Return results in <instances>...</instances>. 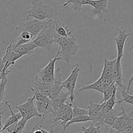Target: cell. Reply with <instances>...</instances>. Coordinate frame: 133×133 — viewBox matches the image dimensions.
<instances>
[{
    "instance_id": "2e32d148",
    "label": "cell",
    "mask_w": 133,
    "mask_h": 133,
    "mask_svg": "<svg viewBox=\"0 0 133 133\" xmlns=\"http://www.w3.org/2000/svg\"><path fill=\"white\" fill-rule=\"evenodd\" d=\"M112 80L116 85L118 86L123 89H125V87L123 84V72H122L121 61H116V63L112 71Z\"/></svg>"
},
{
    "instance_id": "d6a6232c",
    "label": "cell",
    "mask_w": 133,
    "mask_h": 133,
    "mask_svg": "<svg viewBox=\"0 0 133 133\" xmlns=\"http://www.w3.org/2000/svg\"><path fill=\"white\" fill-rule=\"evenodd\" d=\"M4 68H5V62L3 61L2 58H0V73L1 74L3 72Z\"/></svg>"
},
{
    "instance_id": "7c38bea8",
    "label": "cell",
    "mask_w": 133,
    "mask_h": 133,
    "mask_svg": "<svg viewBox=\"0 0 133 133\" xmlns=\"http://www.w3.org/2000/svg\"><path fill=\"white\" fill-rule=\"evenodd\" d=\"M109 0H91L90 5L94 8L93 14L99 19L105 21L103 14L109 12L110 8L108 5Z\"/></svg>"
},
{
    "instance_id": "4dcf8cb0",
    "label": "cell",
    "mask_w": 133,
    "mask_h": 133,
    "mask_svg": "<svg viewBox=\"0 0 133 133\" xmlns=\"http://www.w3.org/2000/svg\"><path fill=\"white\" fill-rule=\"evenodd\" d=\"M8 79L6 77H3L0 82V104L3 103L4 98L5 95V88H6V83H7Z\"/></svg>"
},
{
    "instance_id": "d4e9b609",
    "label": "cell",
    "mask_w": 133,
    "mask_h": 133,
    "mask_svg": "<svg viewBox=\"0 0 133 133\" xmlns=\"http://www.w3.org/2000/svg\"><path fill=\"white\" fill-rule=\"evenodd\" d=\"M90 121H92V119L90 118V117L88 115L87 116H78V117H75V118H72V119L69 122H68L66 125H65L64 127H63L64 131H66L69 127H70L71 125L74 124V123H84V122H90Z\"/></svg>"
},
{
    "instance_id": "f546056e",
    "label": "cell",
    "mask_w": 133,
    "mask_h": 133,
    "mask_svg": "<svg viewBox=\"0 0 133 133\" xmlns=\"http://www.w3.org/2000/svg\"><path fill=\"white\" fill-rule=\"evenodd\" d=\"M72 113L73 118H75V117L81 116L88 115V110L87 109H83L77 106H74L72 108Z\"/></svg>"
},
{
    "instance_id": "f35d334b",
    "label": "cell",
    "mask_w": 133,
    "mask_h": 133,
    "mask_svg": "<svg viewBox=\"0 0 133 133\" xmlns=\"http://www.w3.org/2000/svg\"><path fill=\"white\" fill-rule=\"evenodd\" d=\"M29 133H32V130H31V131H29Z\"/></svg>"
},
{
    "instance_id": "3957f363",
    "label": "cell",
    "mask_w": 133,
    "mask_h": 133,
    "mask_svg": "<svg viewBox=\"0 0 133 133\" xmlns=\"http://www.w3.org/2000/svg\"><path fill=\"white\" fill-rule=\"evenodd\" d=\"M54 22L53 19H50L48 26L44 28L36 37L32 40L37 48H44L50 51L51 47L54 43Z\"/></svg>"
},
{
    "instance_id": "e0dca14e",
    "label": "cell",
    "mask_w": 133,
    "mask_h": 133,
    "mask_svg": "<svg viewBox=\"0 0 133 133\" xmlns=\"http://www.w3.org/2000/svg\"><path fill=\"white\" fill-rule=\"evenodd\" d=\"M36 48H37V47L34 44V43L32 42H30L27 43V44L19 45L17 48H12V49L14 52L19 54L23 57L24 56L29 55L33 53L35 49H36Z\"/></svg>"
},
{
    "instance_id": "30bf717a",
    "label": "cell",
    "mask_w": 133,
    "mask_h": 133,
    "mask_svg": "<svg viewBox=\"0 0 133 133\" xmlns=\"http://www.w3.org/2000/svg\"><path fill=\"white\" fill-rule=\"evenodd\" d=\"M22 56L18 53L13 51L12 44H9L6 48L5 55L2 57V60L5 62V68L2 75L3 77H6L11 71L9 70V68L11 66L15 64L16 62L19 58H22Z\"/></svg>"
},
{
    "instance_id": "4316f807",
    "label": "cell",
    "mask_w": 133,
    "mask_h": 133,
    "mask_svg": "<svg viewBox=\"0 0 133 133\" xmlns=\"http://www.w3.org/2000/svg\"><path fill=\"white\" fill-rule=\"evenodd\" d=\"M122 99L117 101L116 103L121 104L123 102H125L129 105H133V95L130 94L129 92H127L125 88L123 89V90L122 91Z\"/></svg>"
},
{
    "instance_id": "6da1fadb",
    "label": "cell",
    "mask_w": 133,
    "mask_h": 133,
    "mask_svg": "<svg viewBox=\"0 0 133 133\" xmlns=\"http://www.w3.org/2000/svg\"><path fill=\"white\" fill-rule=\"evenodd\" d=\"M54 42L59 45V57L61 61H64L68 64L72 57L75 56L79 51V45L77 43V39L75 35L71 37L64 38L58 36L54 33Z\"/></svg>"
},
{
    "instance_id": "74e56055",
    "label": "cell",
    "mask_w": 133,
    "mask_h": 133,
    "mask_svg": "<svg viewBox=\"0 0 133 133\" xmlns=\"http://www.w3.org/2000/svg\"><path fill=\"white\" fill-rule=\"evenodd\" d=\"M3 77V76L2 74H1V73H0V82H1V80H2Z\"/></svg>"
},
{
    "instance_id": "836d02e7",
    "label": "cell",
    "mask_w": 133,
    "mask_h": 133,
    "mask_svg": "<svg viewBox=\"0 0 133 133\" xmlns=\"http://www.w3.org/2000/svg\"><path fill=\"white\" fill-rule=\"evenodd\" d=\"M132 83H133V74L128 82V86H127V89H126V91H127V92H129L130 88H131V84H132Z\"/></svg>"
},
{
    "instance_id": "60d3db41",
    "label": "cell",
    "mask_w": 133,
    "mask_h": 133,
    "mask_svg": "<svg viewBox=\"0 0 133 133\" xmlns=\"http://www.w3.org/2000/svg\"><path fill=\"white\" fill-rule=\"evenodd\" d=\"M132 48L133 49V45H132Z\"/></svg>"
},
{
    "instance_id": "9a60e30c",
    "label": "cell",
    "mask_w": 133,
    "mask_h": 133,
    "mask_svg": "<svg viewBox=\"0 0 133 133\" xmlns=\"http://www.w3.org/2000/svg\"><path fill=\"white\" fill-rule=\"evenodd\" d=\"M120 115L118 116L116 119L114 123L112 126L111 128L117 130L119 132H124L125 130L126 123H127V119H128L129 113H126L124 109L122 108V112H120Z\"/></svg>"
},
{
    "instance_id": "9c48e42d",
    "label": "cell",
    "mask_w": 133,
    "mask_h": 133,
    "mask_svg": "<svg viewBox=\"0 0 133 133\" xmlns=\"http://www.w3.org/2000/svg\"><path fill=\"white\" fill-rule=\"evenodd\" d=\"M35 97V105L39 114L42 116L44 117L49 113H53L51 100L47 96H44L40 92H36L33 93Z\"/></svg>"
},
{
    "instance_id": "d590c367",
    "label": "cell",
    "mask_w": 133,
    "mask_h": 133,
    "mask_svg": "<svg viewBox=\"0 0 133 133\" xmlns=\"http://www.w3.org/2000/svg\"><path fill=\"white\" fill-rule=\"evenodd\" d=\"M81 131H82L81 133H90L87 129H86L85 127H81Z\"/></svg>"
},
{
    "instance_id": "cb8c5ba5",
    "label": "cell",
    "mask_w": 133,
    "mask_h": 133,
    "mask_svg": "<svg viewBox=\"0 0 133 133\" xmlns=\"http://www.w3.org/2000/svg\"><path fill=\"white\" fill-rule=\"evenodd\" d=\"M27 121L26 119L22 118L19 119L18 122L15 123L14 124L12 125L11 126L8 127L6 131L10 133L12 132H16V133H22V131L24 129L25 125L27 123Z\"/></svg>"
},
{
    "instance_id": "f1b7e54d",
    "label": "cell",
    "mask_w": 133,
    "mask_h": 133,
    "mask_svg": "<svg viewBox=\"0 0 133 133\" xmlns=\"http://www.w3.org/2000/svg\"><path fill=\"white\" fill-rule=\"evenodd\" d=\"M116 93L117 86H116L112 96L110 97V99H109V100H107V101H106L107 109V111L109 112L110 111H111L112 109H114V106H115V105L116 104Z\"/></svg>"
},
{
    "instance_id": "44dd1931",
    "label": "cell",
    "mask_w": 133,
    "mask_h": 133,
    "mask_svg": "<svg viewBox=\"0 0 133 133\" xmlns=\"http://www.w3.org/2000/svg\"><path fill=\"white\" fill-rule=\"evenodd\" d=\"M35 38L31 35V33L28 32H22L19 33V36L18 37V40L16 44H12V48H15L17 47L22 45L23 44H27V43L30 42H32V40L35 39Z\"/></svg>"
},
{
    "instance_id": "52a82bcc",
    "label": "cell",
    "mask_w": 133,
    "mask_h": 133,
    "mask_svg": "<svg viewBox=\"0 0 133 133\" xmlns=\"http://www.w3.org/2000/svg\"><path fill=\"white\" fill-rule=\"evenodd\" d=\"M80 68H79V64H77L74 68L71 71L70 75L67 77V79L63 82H62V85L63 88L67 90L69 94V98H70V103L73 104L74 97H75V90L76 88L77 82L78 77H79Z\"/></svg>"
},
{
    "instance_id": "484cf974",
    "label": "cell",
    "mask_w": 133,
    "mask_h": 133,
    "mask_svg": "<svg viewBox=\"0 0 133 133\" xmlns=\"http://www.w3.org/2000/svg\"><path fill=\"white\" fill-rule=\"evenodd\" d=\"M116 84L114 83H112L110 85L108 86V87H105L104 88L103 92V99L99 103H102L106 102L107 100H109L110 99V97H111L112 95L113 92H114V90L116 87Z\"/></svg>"
},
{
    "instance_id": "1f68e13d",
    "label": "cell",
    "mask_w": 133,
    "mask_h": 133,
    "mask_svg": "<svg viewBox=\"0 0 133 133\" xmlns=\"http://www.w3.org/2000/svg\"><path fill=\"white\" fill-rule=\"evenodd\" d=\"M101 125H96L91 124L88 127L86 128V129L90 133H101Z\"/></svg>"
},
{
    "instance_id": "ac0fdd59",
    "label": "cell",
    "mask_w": 133,
    "mask_h": 133,
    "mask_svg": "<svg viewBox=\"0 0 133 133\" xmlns=\"http://www.w3.org/2000/svg\"><path fill=\"white\" fill-rule=\"evenodd\" d=\"M116 58L114 60H110V61L107 58H104L103 67L102 72L100 77L112 78V71L116 63Z\"/></svg>"
},
{
    "instance_id": "e575fe53",
    "label": "cell",
    "mask_w": 133,
    "mask_h": 133,
    "mask_svg": "<svg viewBox=\"0 0 133 133\" xmlns=\"http://www.w3.org/2000/svg\"><path fill=\"white\" fill-rule=\"evenodd\" d=\"M107 133H122V132H119V131H117V130L111 128Z\"/></svg>"
},
{
    "instance_id": "d6986e66",
    "label": "cell",
    "mask_w": 133,
    "mask_h": 133,
    "mask_svg": "<svg viewBox=\"0 0 133 133\" xmlns=\"http://www.w3.org/2000/svg\"><path fill=\"white\" fill-rule=\"evenodd\" d=\"M69 94L68 92H64L62 90L57 97H56L54 99L51 100L52 109H53V113L57 111L62 105L65 104L68 98H69Z\"/></svg>"
},
{
    "instance_id": "83f0119b",
    "label": "cell",
    "mask_w": 133,
    "mask_h": 133,
    "mask_svg": "<svg viewBox=\"0 0 133 133\" xmlns=\"http://www.w3.org/2000/svg\"><path fill=\"white\" fill-rule=\"evenodd\" d=\"M118 116V115L116 114L114 109H112L111 111L108 112L107 114V115L105 116V119H104L103 124L108 125H110L112 127L113 125V124L114 123V122H115L116 119V118Z\"/></svg>"
},
{
    "instance_id": "603a6c76",
    "label": "cell",
    "mask_w": 133,
    "mask_h": 133,
    "mask_svg": "<svg viewBox=\"0 0 133 133\" xmlns=\"http://www.w3.org/2000/svg\"><path fill=\"white\" fill-rule=\"evenodd\" d=\"M62 90H63V87L62 85V82L59 79H57L55 78V80L53 82L52 88L51 90L49 96H48V97L51 100L54 99L56 97H57L61 94V92Z\"/></svg>"
},
{
    "instance_id": "8d00e7d4",
    "label": "cell",
    "mask_w": 133,
    "mask_h": 133,
    "mask_svg": "<svg viewBox=\"0 0 133 133\" xmlns=\"http://www.w3.org/2000/svg\"><path fill=\"white\" fill-rule=\"evenodd\" d=\"M42 131L43 133H52V132H49V131H46V130L43 129H42Z\"/></svg>"
},
{
    "instance_id": "ba28073f",
    "label": "cell",
    "mask_w": 133,
    "mask_h": 133,
    "mask_svg": "<svg viewBox=\"0 0 133 133\" xmlns=\"http://www.w3.org/2000/svg\"><path fill=\"white\" fill-rule=\"evenodd\" d=\"M35 97H29L27 101L24 103L14 107V109L19 110V112L22 115V118L26 119L27 121L32 119L34 117H42V116L38 112L36 106L35 105Z\"/></svg>"
},
{
    "instance_id": "7a4b0ae2",
    "label": "cell",
    "mask_w": 133,
    "mask_h": 133,
    "mask_svg": "<svg viewBox=\"0 0 133 133\" xmlns=\"http://www.w3.org/2000/svg\"><path fill=\"white\" fill-rule=\"evenodd\" d=\"M54 16L55 12L51 6L44 4L41 0H32L31 7L27 11L26 19L32 18L40 21L50 20L54 19Z\"/></svg>"
},
{
    "instance_id": "ab89813d",
    "label": "cell",
    "mask_w": 133,
    "mask_h": 133,
    "mask_svg": "<svg viewBox=\"0 0 133 133\" xmlns=\"http://www.w3.org/2000/svg\"><path fill=\"white\" fill-rule=\"evenodd\" d=\"M10 133H16V132H10Z\"/></svg>"
},
{
    "instance_id": "ffe728a7",
    "label": "cell",
    "mask_w": 133,
    "mask_h": 133,
    "mask_svg": "<svg viewBox=\"0 0 133 133\" xmlns=\"http://www.w3.org/2000/svg\"><path fill=\"white\" fill-rule=\"evenodd\" d=\"M91 0H66L62 5V7H66L69 5H71V7L75 10L81 11L83 5H90Z\"/></svg>"
},
{
    "instance_id": "5b68a950",
    "label": "cell",
    "mask_w": 133,
    "mask_h": 133,
    "mask_svg": "<svg viewBox=\"0 0 133 133\" xmlns=\"http://www.w3.org/2000/svg\"><path fill=\"white\" fill-rule=\"evenodd\" d=\"M72 103H67L64 104L57 111L53 113V125L50 132H53V128L58 124V122H60V124L62 125L64 127L68 122L72 119Z\"/></svg>"
},
{
    "instance_id": "8992f818",
    "label": "cell",
    "mask_w": 133,
    "mask_h": 133,
    "mask_svg": "<svg viewBox=\"0 0 133 133\" xmlns=\"http://www.w3.org/2000/svg\"><path fill=\"white\" fill-rule=\"evenodd\" d=\"M59 49L57 51V54L55 55L54 58L49 60L48 64L38 70V77L40 80L45 83H53L55 80V64L56 62L58 61H61V57H59Z\"/></svg>"
},
{
    "instance_id": "5bb4252c",
    "label": "cell",
    "mask_w": 133,
    "mask_h": 133,
    "mask_svg": "<svg viewBox=\"0 0 133 133\" xmlns=\"http://www.w3.org/2000/svg\"><path fill=\"white\" fill-rule=\"evenodd\" d=\"M3 103H5V105L7 106L8 109H9V111L10 112V116L9 118H7L6 121H5V123H4V125L3 126L2 129L1 130V133L3 132L6 129L9 127L11 126L12 125L14 124L15 123L18 122L19 119H21L22 118V115L19 112L18 113H14V111H13L12 109V107L10 105V103L6 101H4Z\"/></svg>"
},
{
    "instance_id": "8fae6325",
    "label": "cell",
    "mask_w": 133,
    "mask_h": 133,
    "mask_svg": "<svg viewBox=\"0 0 133 133\" xmlns=\"http://www.w3.org/2000/svg\"><path fill=\"white\" fill-rule=\"evenodd\" d=\"M118 35L115 38H112V40H114L116 43L117 48V61H121L122 58L124 57V48L127 39L131 36L129 33H127V29H124L118 28Z\"/></svg>"
},
{
    "instance_id": "7402d4cb",
    "label": "cell",
    "mask_w": 133,
    "mask_h": 133,
    "mask_svg": "<svg viewBox=\"0 0 133 133\" xmlns=\"http://www.w3.org/2000/svg\"><path fill=\"white\" fill-rule=\"evenodd\" d=\"M104 87L103 84L101 83V80L99 78L97 81H96L94 83H91V84H88V85L84 86L83 87H81L79 90H77L78 92H80L81 91H84V90H96L97 92H99L100 94H103V92L104 90Z\"/></svg>"
},
{
    "instance_id": "4fadbf2b",
    "label": "cell",
    "mask_w": 133,
    "mask_h": 133,
    "mask_svg": "<svg viewBox=\"0 0 133 133\" xmlns=\"http://www.w3.org/2000/svg\"><path fill=\"white\" fill-rule=\"evenodd\" d=\"M54 22V33L58 36L64 38L71 37L72 31L70 29L67 25L60 22L58 19H53Z\"/></svg>"
},
{
    "instance_id": "277c9868",
    "label": "cell",
    "mask_w": 133,
    "mask_h": 133,
    "mask_svg": "<svg viewBox=\"0 0 133 133\" xmlns=\"http://www.w3.org/2000/svg\"><path fill=\"white\" fill-rule=\"evenodd\" d=\"M49 20L40 21L36 19H29L26 22L16 25L14 29L19 32H28L35 38L48 26Z\"/></svg>"
}]
</instances>
